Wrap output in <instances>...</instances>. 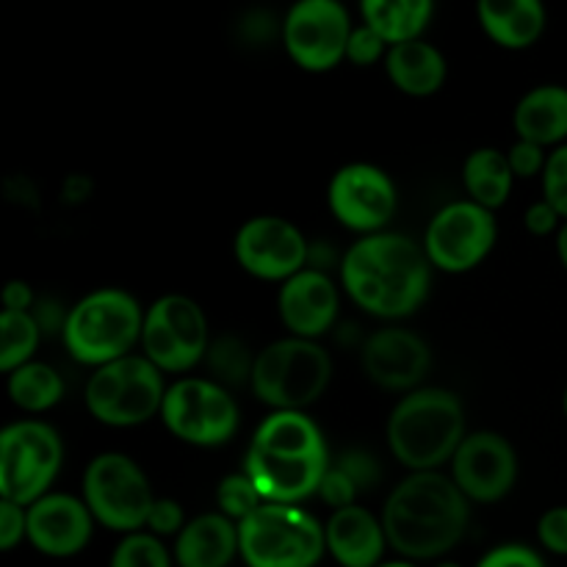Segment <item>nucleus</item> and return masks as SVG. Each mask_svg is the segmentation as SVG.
<instances>
[{"instance_id": "1", "label": "nucleus", "mask_w": 567, "mask_h": 567, "mask_svg": "<svg viewBox=\"0 0 567 567\" xmlns=\"http://www.w3.org/2000/svg\"><path fill=\"white\" fill-rule=\"evenodd\" d=\"M341 288L369 316L408 319L430 297L432 264L415 238L382 230L358 238L343 252Z\"/></svg>"}, {"instance_id": "2", "label": "nucleus", "mask_w": 567, "mask_h": 567, "mask_svg": "<svg viewBox=\"0 0 567 567\" xmlns=\"http://www.w3.org/2000/svg\"><path fill=\"white\" fill-rule=\"evenodd\" d=\"M330 446L321 426L302 410H271L249 437L244 474L264 502L302 504L319 496L330 471Z\"/></svg>"}, {"instance_id": "3", "label": "nucleus", "mask_w": 567, "mask_h": 567, "mask_svg": "<svg viewBox=\"0 0 567 567\" xmlns=\"http://www.w3.org/2000/svg\"><path fill=\"white\" fill-rule=\"evenodd\" d=\"M388 543L402 559L430 563L463 543L471 524V502L441 471L408 474L382 504Z\"/></svg>"}, {"instance_id": "4", "label": "nucleus", "mask_w": 567, "mask_h": 567, "mask_svg": "<svg viewBox=\"0 0 567 567\" xmlns=\"http://www.w3.org/2000/svg\"><path fill=\"white\" fill-rule=\"evenodd\" d=\"M463 399L446 388H419L393 404L385 441L399 465L410 474L441 471L465 441Z\"/></svg>"}, {"instance_id": "5", "label": "nucleus", "mask_w": 567, "mask_h": 567, "mask_svg": "<svg viewBox=\"0 0 567 567\" xmlns=\"http://www.w3.org/2000/svg\"><path fill=\"white\" fill-rule=\"evenodd\" d=\"M142 302L125 288L109 286L89 291L66 310L61 341L72 360L94 371L133 354L142 343Z\"/></svg>"}, {"instance_id": "6", "label": "nucleus", "mask_w": 567, "mask_h": 567, "mask_svg": "<svg viewBox=\"0 0 567 567\" xmlns=\"http://www.w3.org/2000/svg\"><path fill=\"white\" fill-rule=\"evenodd\" d=\"M332 382V358L319 341L277 338L260 349L252 369L255 399L271 410H302L319 402Z\"/></svg>"}, {"instance_id": "7", "label": "nucleus", "mask_w": 567, "mask_h": 567, "mask_svg": "<svg viewBox=\"0 0 567 567\" xmlns=\"http://www.w3.org/2000/svg\"><path fill=\"white\" fill-rule=\"evenodd\" d=\"M244 567H316L327 554L324 524L302 504L264 502L238 524Z\"/></svg>"}, {"instance_id": "8", "label": "nucleus", "mask_w": 567, "mask_h": 567, "mask_svg": "<svg viewBox=\"0 0 567 567\" xmlns=\"http://www.w3.org/2000/svg\"><path fill=\"white\" fill-rule=\"evenodd\" d=\"M164 371L144 354H127L92 371L83 388L89 415L111 430H131L161 415L166 396Z\"/></svg>"}, {"instance_id": "9", "label": "nucleus", "mask_w": 567, "mask_h": 567, "mask_svg": "<svg viewBox=\"0 0 567 567\" xmlns=\"http://www.w3.org/2000/svg\"><path fill=\"white\" fill-rule=\"evenodd\" d=\"M81 498L100 526L122 537L147 529L155 491L142 465L122 452L92 457L81 480Z\"/></svg>"}, {"instance_id": "10", "label": "nucleus", "mask_w": 567, "mask_h": 567, "mask_svg": "<svg viewBox=\"0 0 567 567\" xmlns=\"http://www.w3.org/2000/svg\"><path fill=\"white\" fill-rule=\"evenodd\" d=\"M64 465V441L48 421H11L0 432V498L31 507L48 496Z\"/></svg>"}, {"instance_id": "11", "label": "nucleus", "mask_w": 567, "mask_h": 567, "mask_svg": "<svg viewBox=\"0 0 567 567\" xmlns=\"http://www.w3.org/2000/svg\"><path fill=\"white\" fill-rule=\"evenodd\" d=\"M161 421L181 443L197 449L225 446L241 426V408L210 377H181L166 388Z\"/></svg>"}, {"instance_id": "12", "label": "nucleus", "mask_w": 567, "mask_h": 567, "mask_svg": "<svg viewBox=\"0 0 567 567\" xmlns=\"http://www.w3.org/2000/svg\"><path fill=\"white\" fill-rule=\"evenodd\" d=\"M208 316L186 293H164L144 310L142 354L164 374H188L210 347Z\"/></svg>"}, {"instance_id": "13", "label": "nucleus", "mask_w": 567, "mask_h": 567, "mask_svg": "<svg viewBox=\"0 0 567 567\" xmlns=\"http://www.w3.org/2000/svg\"><path fill=\"white\" fill-rule=\"evenodd\" d=\"M496 241V214L476 205L474 199H454L435 210L424 230L421 247H424L432 269L443 271V275H465L493 252Z\"/></svg>"}, {"instance_id": "14", "label": "nucleus", "mask_w": 567, "mask_h": 567, "mask_svg": "<svg viewBox=\"0 0 567 567\" xmlns=\"http://www.w3.org/2000/svg\"><path fill=\"white\" fill-rule=\"evenodd\" d=\"M352 31V14L341 0H297L280 25L288 59L305 72L336 70L347 59Z\"/></svg>"}, {"instance_id": "15", "label": "nucleus", "mask_w": 567, "mask_h": 567, "mask_svg": "<svg viewBox=\"0 0 567 567\" xmlns=\"http://www.w3.org/2000/svg\"><path fill=\"white\" fill-rule=\"evenodd\" d=\"M327 205L347 230L363 236L382 233L399 208V188L382 166L369 161L343 164L327 186Z\"/></svg>"}, {"instance_id": "16", "label": "nucleus", "mask_w": 567, "mask_h": 567, "mask_svg": "<svg viewBox=\"0 0 567 567\" xmlns=\"http://www.w3.org/2000/svg\"><path fill=\"white\" fill-rule=\"evenodd\" d=\"M236 264L266 282H286L308 269L310 241L286 216L260 214L244 221L233 238Z\"/></svg>"}, {"instance_id": "17", "label": "nucleus", "mask_w": 567, "mask_h": 567, "mask_svg": "<svg viewBox=\"0 0 567 567\" xmlns=\"http://www.w3.org/2000/svg\"><path fill=\"white\" fill-rule=\"evenodd\" d=\"M449 468V476L468 502L496 504L507 498L518 482V452L498 432H468Z\"/></svg>"}, {"instance_id": "18", "label": "nucleus", "mask_w": 567, "mask_h": 567, "mask_svg": "<svg viewBox=\"0 0 567 567\" xmlns=\"http://www.w3.org/2000/svg\"><path fill=\"white\" fill-rule=\"evenodd\" d=\"M94 515L72 493L50 491L28 507V543L50 559H72L86 551L94 537Z\"/></svg>"}, {"instance_id": "19", "label": "nucleus", "mask_w": 567, "mask_h": 567, "mask_svg": "<svg viewBox=\"0 0 567 567\" xmlns=\"http://www.w3.org/2000/svg\"><path fill=\"white\" fill-rule=\"evenodd\" d=\"M432 369V349L419 332L408 327H382L363 343V371L385 391L410 393L424 388Z\"/></svg>"}, {"instance_id": "20", "label": "nucleus", "mask_w": 567, "mask_h": 567, "mask_svg": "<svg viewBox=\"0 0 567 567\" xmlns=\"http://www.w3.org/2000/svg\"><path fill=\"white\" fill-rule=\"evenodd\" d=\"M341 308L338 282L321 266H308L277 291V313L293 338L319 341L332 330Z\"/></svg>"}, {"instance_id": "21", "label": "nucleus", "mask_w": 567, "mask_h": 567, "mask_svg": "<svg viewBox=\"0 0 567 567\" xmlns=\"http://www.w3.org/2000/svg\"><path fill=\"white\" fill-rule=\"evenodd\" d=\"M324 537L327 554L341 567H377L391 548L382 518L360 504L336 509L324 520Z\"/></svg>"}, {"instance_id": "22", "label": "nucleus", "mask_w": 567, "mask_h": 567, "mask_svg": "<svg viewBox=\"0 0 567 567\" xmlns=\"http://www.w3.org/2000/svg\"><path fill=\"white\" fill-rule=\"evenodd\" d=\"M177 567H233L241 557L238 524L221 513H203L183 526L175 537Z\"/></svg>"}, {"instance_id": "23", "label": "nucleus", "mask_w": 567, "mask_h": 567, "mask_svg": "<svg viewBox=\"0 0 567 567\" xmlns=\"http://www.w3.org/2000/svg\"><path fill=\"white\" fill-rule=\"evenodd\" d=\"M476 20L498 48L526 50L546 31L548 11L540 0H480Z\"/></svg>"}, {"instance_id": "24", "label": "nucleus", "mask_w": 567, "mask_h": 567, "mask_svg": "<svg viewBox=\"0 0 567 567\" xmlns=\"http://www.w3.org/2000/svg\"><path fill=\"white\" fill-rule=\"evenodd\" d=\"M388 81L408 97H432L449 78V61L441 48L426 39L393 44L385 55Z\"/></svg>"}, {"instance_id": "25", "label": "nucleus", "mask_w": 567, "mask_h": 567, "mask_svg": "<svg viewBox=\"0 0 567 567\" xmlns=\"http://www.w3.org/2000/svg\"><path fill=\"white\" fill-rule=\"evenodd\" d=\"M513 127L518 138L540 147L567 144V86L540 83L515 103Z\"/></svg>"}, {"instance_id": "26", "label": "nucleus", "mask_w": 567, "mask_h": 567, "mask_svg": "<svg viewBox=\"0 0 567 567\" xmlns=\"http://www.w3.org/2000/svg\"><path fill=\"white\" fill-rule=\"evenodd\" d=\"M432 14H435L432 0H363L360 3V20L374 28L385 39L388 48L424 39Z\"/></svg>"}, {"instance_id": "27", "label": "nucleus", "mask_w": 567, "mask_h": 567, "mask_svg": "<svg viewBox=\"0 0 567 567\" xmlns=\"http://www.w3.org/2000/svg\"><path fill=\"white\" fill-rule=\"evenodd\" d=\"M463 186L468 199L496 214L515 186V172L507 153L496 147H476L474 153H468L463 164Z\"/></svg>"}, {"instance_id": "28", "label": "nucleus", "mask_w": 567, "mask_h": 567, "mask_svg": "<svg viewBox=\"0 0 567 567\" xmlns=\"http://www.w3.org/2000/svg\"><path fill=\"white\" fill-rule=\"evenodd\" d=\"M6 391L14 408L28 415H39L53 410L64 399V377L50 363L31 360L6 377Z\"/></svg>"}, {"instance_id": "29", "label": "nucleus", "mask_w": 567, "mask_h": 567, "mask_svg": "<svg viewBox=\"0 0 567 567\" xmlns=\"http://www.w3.org/2000/svg\"><path fill=\"white\" fill-rule=\"evenodd\" d=\"M42 327L33 319V313L20 310H0V371L6 377L20 365L31 363L42 343Z\"/></svg>"}, {"instance_id": "30", "label": "nucleus", "mask_w": 567, "mask_h": 567, "mask_svg": "<svg viewBox=\"0 0 567 567\" xmlns=\"http://www.w3.org/2000/svg\"><path fill=\"white\" fill-rule=\"evenodd\" d=\"M255 358H258V352H252L247 341H241L236 332H225V336L210 341L205 363H208L210 380H216L230 391V388H241L252 382Z\"/></svg>"}, {"instance_id": "31", "label": "nucleus", "mask_w": 567, "mask_h": 567, "mask_svg": "<svg viewBox=\"0 0 567 567\" xmlns=\"http://www.w3.org/2000/svg\"><path fill=\"white\" fill-rule=\"evenodd\" d=\"M109 567H175V554L153 532L125 535L111 551Z\"/></svg>"}, {"instance_id": "32", "label": "nucleus", "mask_w": 567, "mask_h": 567, "mask_svg": "<svg viewBox=\"0 0 567 567\" xmlns=\"http://www.w3.org/2000/svg\"><path fill=\"white\" fill-rule=\"evenodd\" d=\"M260 504H264V496H260L255 482L249 480L244 471L227 474L225 480L216 485V513L227 515V518L236 520V524L247 520Z\"/></svg>"}, {"instance_id": "33", "label": "nucleus", "mask_w": 567, "mask_h": 567, "mask_svg": "<svg viewBox=\"0 0 567 567\" xmlns=\"http://www.w3.org/2000/svg\"><path fill=\"white\" fill-rule=\"evenodd\" d=\"M540 181L543 199L567 221V144H559L548 153V164Z\"/></svg>"}, {"instance_id": "34", "label": "nucleus", "mask_w": 567, "mask_h": 567, "mask_svg": "<svg viewBox=\"0 0 567 567\" xmlns=\"http://www.w3.org/2000/svg\"><path fill=\"white\" fill-rule=\"evenodd\" d=\"M385 55H388L385 39H382L374 28L365 25V22H358L352 37H349L347 61H352V64L358 66H371L377 64V61H385Z\"/></svg>"}, {"instance_id": "35", "label": "nucleus", "mask_w": 567, "mask_h": 567, "mask_svg": "<svg viewBox=\"0 0 567 567\" xmlns=\"http://www.w3.org/2000/svg\"><path fill=\"white\" fill-rule=\"evenodd\" d=\"M474 567H548L546 557L526 543H502L493 546Z\"/></svg>"}, {"instance_id": "36", "label": "nucleus", "mask_w": 567, "mask_h": 567, "mask_svg": "<svg viewBox=\"0 0 567 567\" xmlns=\"http://www.w3.org/2000/svg\"><path fill=\"white\" fill-rule=\"evenodd\" d=\"M537 540H540L543 551L554 554V557H567V504L546 509L537 518Z\"/></svg>"}, {"instance_id": "37", "label": "nucleus", "mask_w": 567, "mask_h": 567, "mask_svg": "<svg viewBox=\"0 0 567 567\" xmlns=\"http://www.w3.org/2000/svg\"><path fill=\"white\" fill-rule=\"evenodd\" d=\"M358 496H360V487L354 485L352 476H349L347 471L338 468V465L332 463L330 471H327V476L321 480V487H319L321 502L330 504L332 513H336V509H343V507H352V504H358Z\"/></svg>"}, {"instance_id": "38", "label": "nucleus", "mask_w": 567, "mask_h": 567, "mask_svg": "<svg viewBox=\"0 0 567 567\" xmlns=\"http://www.w3.org/2000/svg\"><path fill=\"white\" fill-rule=\"evenodd\" d=\"M186 513H183V504L175 498H155L153 509H150L147 518V532H153L155 537H177L186 526Z\"/></svg>"}, {"instance_id": "39", "label": "nucleus", "mask_w": 567, "mask_h": 567, "mask_svg": "<svg viewBox=\"0 0 567 567\" xmlns=\"http://www.w3.org/2000/svg\"><path fill=\"white\" fill-rule=\"evenodd\" d=\"M22 540H28V507L0 498V548L14 551Z\"/></svg>"}, {"instance_id": "40", "label": "nucleus", "mask_w": 567, "mask_h": 567, "mask_svg": "<svg viewBox=\"0 0 567 567\" xmlns=\"http://www.w3.org/2000/svg\"><path fill=\"white\" fill-rule=\"evenodd\" d=\"M509 166H513L515 177H543V169L548 164V150L540 147L535 142H524V138H515L513 147L507 150Z\"/></svg>"}, {"instance_id": "41", "label": "nucleus", "mask_w": 567, "mask_h": 567, "mask_svg": "<svg viewBox=\"0 0 567 567\" xmlns=\"http://www.w3.org/2000/svg\"><path fill=\"white\" fill-rule=\"evenodd\" d=\"M336 465L352 476L354 485L360 487V493H365L374 482H380V463H377L369 452H363V449H352V452L341 454V457L336 460Z\"/></svg>"}, {"instance_id": "42", "label": "nucleus", "mask_w": 567, "mask_h": 567, "mask_svg": "<svg viewBox=\"0 0 567 567\" xmlns=\"http://www.w3.org/2000/svg\"><path fill=\"white\" fill-rule=\"evenodd\" d=\"M563 221H565L563 216H559L557 210L546 203V199H537V203H532L524 214V227L532 233V236H551V233L557 236L559 227H563Z\"/></svg>"}, {"instance_id": "43", "label": "nucleus", "mask_w": 567, "mask_h": 567, "mask_svg": "<svg viewBox=\"0 0 567 567\" xmlns=\"http://www.w3.org/2000/svg\"><path fill=\"white\" fill-rule=\"evenodd\" d=\"M0 302H3V310L28 313L37 305V297H33V288L25 280H9L3 286V293H0Z\"/></svg>"}, {"instance_id": "44", "label": "nucleus", "mask_w": 567, "mask_h": 567, "mask_svg": "<svg viewBox=\"0 0 567 567\" xmlns=\"http://www.w3.org/2000/svg\"><path fill=\"white\" fill-rule=\"evenodd\" d=\"M554 247H557V258H559V264H563V266H565V271H567V221H563V227H559L557 241H554Z\"/></svg>"}, {"instance_id": "45", "label": "nucleus", "mask_w": 567, "mask_h": 567, "mask_svg": "<svg viewBox=\"0 0 567 567\" xmlns=\"http://www.w3.org/2000/svg\"><path fill=\"white\" fill-rule=\"evenodd\" d=\"M377 567H421L419 563H413V559H385V563L382 565H377Z\"/></svg>"}, {"instance_id": "46", "label": "nucleus", "mask_w": 567, "mask_h": 567, "mask_svg": "<svg viewBox=\"0 0 567 567\" xmlns=\"http://www.w3.org/2000/svg\"><path fill=\"white\" fill-rule=\"evenodd\" d=\"M435 567H463L460 563H452V559H443V563H437Z\"/></svg>"}, {"instance_id": "47", "label": "nucleus", "mask_w": 567, "mask_h": 567, "mask_svg": "<svg viewBox=\"0 0 567 567\" xmlns=\"http://www.w3.org/2000/svg\"><path fill=\"white\" fill-rule=\"evenodd\" d=\"M563 410H565V419H567V388H565V396H563Z\"/></svg>"}]
</instances>
